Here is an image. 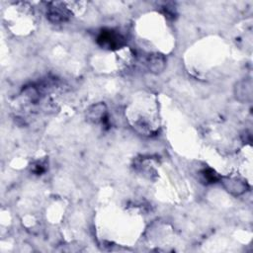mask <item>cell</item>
<instances>
[{
  "label": "cell",
  "instance_id": "6da1fadb",
  "mask_svg": "<svg viewBox=\"0 0 253 253\" xmlns=\"http://www.w3.org/2000/svg\"><path fill=\"white\" fill-rule=\"evenodd\" d=\"M98 43L105 48H118L124 43V38L118 32L112 30H104L97 39Z\"/></svg>",
  "mask_w": 253,
  "mask_h": 253
},
{
  "label": "cell",
  "instance_id": "7a4b0ae2",
  "mask_svg": "<svg viewBox=\"0 0 253 253\" xmlns=\"http://www.w3.org/2000/svg\"><path fill=\"white\" fill-rule=\"evenodd\" d=\"M234 94L238 101L240 102H250L252 99V82L251 80H241L239 81L235 88Z\"/></svg>",
  "mask_w": 253,
  "mask_h": 253
},
{
  "label": "cell",
  "instance_id": "3957f363",
  "mask_svg": "<svg viewBox=\"0 0 253 253\" xmlns=\"http://www.w3.org/2000/svg\"><path fill=\"white\" fill-rule=\"evenodd\" d=\"M53 6L47 10V18L52 23H63L69 18V12L66 8L59 6L60 3H53Z\"/></svg>",
  "mask_w": 253,
  "mask_h": 253
},
{
  "label": "cell",
  "instance_id": "277c9868",
  "mask_svg": "<svg viewBox=\"0 0 253 253\" xmlns=\"http://www.w3.org/2000/svg\"><path fill=\"white\" fill-rule=\"evenodd\" d=\"M107 115V108L104 103H98L95 105H92L88 111H87V117L90 121L98 123L106 120Z\"/></svg>",
  "mask_w": 253,
  "mask_h": 253
},
{
  "label": "cell",
  "instance_id": "5b68a950",
  "mask_svg": "<svg viewBox=\"0 0 253 253\" xmlns=\"http://www.w3.org/2000/svg\"><path fill=\"white\" fill-rule=\"evenodd\" d=\"M223 186L224 188L231 194L237 196L241 195L246 191V184L243 181H240L238 179H224L223 180Z\"/></svg>",
  "mask_w": 253,
  "mask_h": 253
},
{
  "label": "cell",
  "instance_id": "8992f818",
  "mask_svg": "<svg viewBox=\"0 0 253 253\" xmlns=\"http://www.w3.org/2000/svg\"><path fill=\"white\" fill-rule=\"evenodd\" d=\"M147 64H148V68L150 71H152L154 73H158L164 69L165 59L160 54H152L151 56H149Z\"/></svg>",
  "mask_w": 253,
  "mask_h": 253
},
{
  "label": "cell",
  "instance_id": "52a82bcc",
  "mask_svg": "<svg viewBox=\"0 0 253 253\" xmlns=\"http://www.w3.org/2000/svg\"><path fill=\"white\" fill-rule=\"evenodd\" d=\"M201 175L203 180L207 183H215L217 180H219V176L212 169L210 168L204 169L201 172Z\"/></svg>",
  "mask_w": 253,
  "mask_h": 253
}]
</instances>
